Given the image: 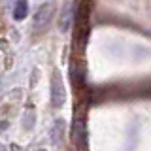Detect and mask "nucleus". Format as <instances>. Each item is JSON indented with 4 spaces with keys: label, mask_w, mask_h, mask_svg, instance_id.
<instances>
[{
    "label": "nucleus",
    "mask_w": 151,
    "mask_h": 151,
    "mask_svg": "<svg viewBox=\"0 0 151 151\" xmlns=\"http://www.w3.org/2000/svg\"><path fill=\"white\" fill-rule=\"evenodd\" d=\"M12 17L15 21H25L28 17V0H13Z\"/></svg>",
    "instance_id": "20e7f679"
},
{
    "label": "nucleus",
    "mask_w": 151,
    "mask_h": 151,
    "mask_svg": "<svg viewBox=\"0 0 151 151\" xmlns=\"http://www.w3.org/2000/svg\"><path fill=\"white\" fill-rule=\"evenodd\" d=\"M34 123H36L34 110H32V113H30V111H27V113H25V117H23V127H25L27 130H30L32 127H34Z\"/></svg>",
    "instance_id": "423d86ee"
},
{
    "label": "nucleus",
    "mask_w": 151,
    "mask_h": 151,
    "mask_svg": "<svg viewBox=\"0 0 151 151\" xmlns=\"http://www.w3.org/2000/svg\"><path fill=\"white\" fill-rule=\"evenodd\" d=\"M72 15H74L72 4H66L64 9L60 12V19H59V30L60 32H68L70 30V27H72Z\"/></svg>",
    "instance_id": "39448f33"
},
{
    "label": "nucleus",
    "mask_w": 151,
    "mask_h": 151,
    "mask_svg": "<svg viewBox=\"0 0 151 151\" xmlns=\"http://www.w3.org/2000/svg\"><path fill=\"white\" fill-rule=\"evenodd\" d=\"M49 138H51V144L55 147H63L64 144V138H66V121L63 117H57L51 125V130H49Z\"/></svg>",
    "instance_id": "f03ea898"
},
{
    "label": "nucleus",
    "mask_w": 151,
    "mask_h": 151,
    "mask_svg": "<svg viewBox=\"0 0 151 151\" xmlns=\"http://www.w3.org/2000/svg\"><path fill=\"white\" fill-rule=\"evenodd\" d=\"M0 151H8V147H6L4 144H0Z\"/></svg>",
    "instance_id": "0eeeda50"
},
{
    "label": "nucleus",
    "mask_w": 151,
    "mask_h": 151,
    "mask_svg": "<svg viewBox=\"0 0 151 151\" xmlns=\"http://www.w3.org/2000/svg\"><path fill=\"white\" fill-rule=\"evenodd\" d=\"M49 100L53 110H60L66 102V89H64V79L60 70H53L49 78Z\"/></svg>",
    "instance_id": "f257e3e1"
},
{
    "label": "nucleus",
    "mask_w": 151,
    "mask_h": 151,
    "mask_svg": "<svg viewBox=\"0 0 151 151\" xmlns=\"http://www.w3.org/2000/svg\"><path fill=\"white\" fill-rule=\"evenodd\" d=\"M49 15H51V4L49 2H44L40 8L36 9V13H34V28L36 30H42L47 23H49Z\"/></svg>",
    "instance_id": "7ed1b4c3"
}]
</instances>
